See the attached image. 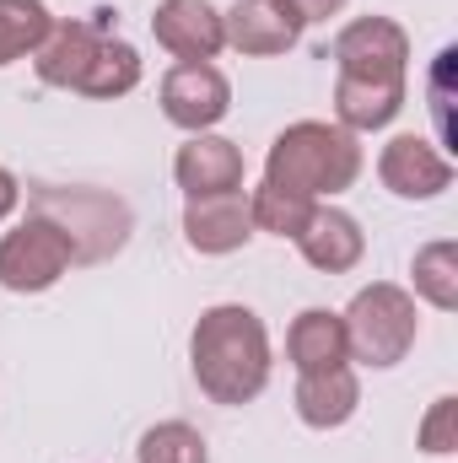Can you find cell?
Here are the masks:
<instances>
[{
    "mask_svg": "<svg viewBox=\"0 0 458 463\" xmlns=\"http://www.w3.org/2000/svg\"><path fill=\"white\" fill-rule=\"evenodd\" d=\"M297 415H302V426H313V431H335L345 426L350 415H356V404H361V383H356V372L350 366H329V372H297Z\"/></svg>",
    "mask_w": 458,
    "mask_h": 463,
    "instance_id": "obj_15",
    "label": "cell"
},
{
    "mask_svg": "<svg viewBox=\"0 0 458 463\" xmlns=\"http://www.w3.org/2000/svg\"><path fill=\"white\" fill-rule=\"evenodd\" d=\"M151 33L173 60H216L227 49L222 11L211 0H162L151 11Z\"/></svg>",
    "mask_w": 458,
    "mask_h": 463,
    "instance_id": "obj_10",
    "label": "cell"
},
{
    "mask_svg": "<svg viewBox=\"0 0 458 463\" xmlns=\"http://www.w3.org/2000/svg\"><path fill=\"white\" fill-rule=\"evenodd\" d=\"M361 167H367V156L350 129L324 124V118H297L275 135V146L264 156V184H281L308 200H324V194L335 200L361 178Z\"/></svg>",
    "mask_w": 458,
    "mask_h": 463,
    "instance_id": "obj_2",
    "label": "cell"
},
{
    "mask_svg": "<svg viewBox=\"0 0 458 463\" xmlns=\"http://www.w3.org/2000/svg\"><path fill=\"white\" fill-rule=\"evenodd\" d=\"M49 27H54V16L43 0H0V65L27 60Z\"/></svg>",
    "mask_w": 458,
    "mask_h": 463,
    "instance_id": "obj_21",
    "label": "cell"
},
{
    "mask_svg": "<svg viewBox=\"0 0 458 463\" xmlns=\"http://www.w3.org/2000/svg\"><path fill=\"white\" fill-rule=\"evenodd\" d=\"M98 43H103V33H98L92 22H54V27L43 33V43L33 49L38 81L76 92L81 76H87V65H92V54H98Z\"/></svg>",
    "mask_w": 458,
    "mask_h": 463,
    "instance_id": "obj_14",
    "label": "cell"
},
{
    "mask_svg": "<svg viewBox=\"0 0 458 463\" xmlns=\"http://www.w3.org/2000/svg\"><path fill=\"white\" fill-rule=\"evenodd\" d=\"M329 60L340 76H367V81H405L410 76V38L394 16H356L329 43Z\"/></svg>",
    "mask_w": 458,
    "mask_h": 463,
    "instance_id": "obj_6",
    "label": "cell"
},
{
    "mask_svg": "<svg viewBox=\"0 0 458 463\" xmlns=\"http://www.w3.org/2000/svg\"><path fill=\"white\" fill-rule=\"evenodd\" d=\"M313 211H319V200H308V194H291V189H281V184H259L253 194H248V216H253V232H270V237H302V227L313 222Z\"/></svg>",
    "mask_w": 458,
    "mask_h": 463,
    "instance_id": "obj_18",
    "label": "cell"
},
{
    "mask_svg": "<svg viewBox=\"0 0 458 463\" xmlns=\"http://www.w3.org/2000/svg\"><path fill=\"white\" fill-rule=\"evenodd\" d=\"M38 216H49L54 227L71 237L76 259H103L124 248V232H129V211L119 205L114 194H98V189H43L33 200Z\"/></svg>",
    "mask_w": 458,
    "mask_h": 463,
    "instance_id": "obj_5",
    "label": "cell"
},
{
    "mask_svg": "<svg viewBox=\"0 0 458 463\" xmlns=\"http://www.w3.org/2000/svg\"><path fill=\"white\" fill-rule=\"evenodd\" d=\"M377 178L399 200H437L453 184V162L421 135H394L377 156Z\"/></svg>",
    "mask_w": 458,
    "mask_h": 463,
    "instance_id": "obj_9",
    "label": "cell"
},
{
    "mask_svg": "<svg viewBox=\"0 0 458 463\" xmlns=\"http://www.w3.org/2000/svg\"><path fill=\"white\" fill-rule=\"evenodd\" d=\"M16 200H22V184H16V178H11V173L0 167V222H5L11 211H16Z\"/></svg>",
    "mask_w": 458,
    "mask_h": 463,
    "instance_id": "obj_25",
    "label": "cell"
},
{
    "mask_svg": "<svg viewBox=\"0 0 458 463\" xmlns=\"http://www.w3.org/2000/svg\"><path fill=\"white\" fill-rule=\"evenodd\" d=\"M76 264L71 237L54 227L49 216H27L22 227H11L0 237V286L16 297H38L49 286H60V275Z\"/></svg>",
    "mask_w": 458,
    "mask_h": 463,
    "instance_id": "obj_4",
    "label": "cell"
},
{
    "mask_svg": "<svg viewBox=\"0 0 458 463\" xmlns=\"http://www.w3.org/2000/svg\"><path fill=\"white\" fill-rule=\"evenodd\" d=\"M297 5V16L313 27V22H329V16H340L345 11V0H291Z\"/></svg>",
    "mask_w": 458,
    "mask_h": 463,
    "instance_id": "obj_24",
    "label": "cell"
},
{
    "mask_svg": "<svg viewBox=\"0 0 458 463\" xmlns=\"http://www.w3.org/2000/svg\"><path fill=\"white\" fill-rule=\"evenodd\" d=\"M453 448H458V399L453 393H443V399L432 404V415L421 420V453L448 458Z\"/></svg>",
    "mask_w": 458,
    "mask_h": 463,
    "instance_id": "obj_23",
    "label": "cell"
},
{
    "mask_svg": "<svg viewBox=\"0 0 458 463\" xmlns=\"http://www.w3.org/2000/svg\"><path fill=\"white\" fill-rule=\"evenodd\" d=\"M222 33H227V49L253 54V60H270V54L297 49V38L308 33V22L297 16L291 0H237L232 11H222Z\"/></svg>",
    "mask_w": 458,
    "mask_h": 463,
    "instance_id": "obj_8",
    "label": "cell"
},
{
    "mask_svg": "<svg viewBox=\"0 0 458 463\" xmlns=\"http://www.w3.org/2000/svg\"><path fill=\"white\" fill-rule=\"evenodd\" d=\"M340 324H345L350 361L377 366V372L399 366V361L410 355V345H415V335H421L415 297H410L405 286H394V280H372V286H361V291L350 297V307L340 313Z\"/></svg>",
    "mask_w": 458,
    "mask_h": 463,
    "instance_id": "obj_3",
    "label": "cell"
},
{
    "mask_svg": "<svg viewBox=\"0 0 458 463\" xmlns=\"http://www.w3.org/2000/svg\"><path fill=\"white\" fill-rule=\"evenodd\" d=\"M415 275V297L432 302L437 313H453L458 307V242H426L410 264Z\"/></svg>",
    "mask_w": 458,
    "mask_h": 463,
    "instance_id": "obj_20",
    "label": "cell"
},
{
    "mask_svg": "<svg viewBox=\"0 0 458 463\" xmlns=\"http://www.w3.org/2000/svg\"><path fill=\"white\" fill-rule=\"evenodd\" d=\"M232 109V81L211 65V60H178L167 76H162V114L167 124L189 129V135H205L216 129Z\"/></svg>",
    "mask_w": 458,
    "mask_h": 463,
    "instance_id": "obj_7",
    "label": "cell"
},
{
    "mask_svg": "<svg viewBox=\"0 0 458 463\" xmlns=\"http://www.w3.org/2000/svg\"><path fill=\"white\" fill-rule=\"evenodd\" d=\"M135 458L140 463H211V448H205V437L189 420H162V426H151L140 437Z\"/></svg>",
    "mask_w": 458,
    "mask_h": 463,
    "instance_id": "obj_22",
    "label": "cell"
},
{
    "mask_svg": "<svg viewBox=\"0 0 458 463\" xmlns=\"http://www.w3.org/2000/svg\"><path fill=\"white\" fill-rule=\"evenodd\" d=\"M405 109V81H367V76H335V124L350 135L383 129Z\"/></svg>",
    "mask_w": 458,
    "mask_h": 463,
    "instance_id": "obj_16",
    "label": "cell"
},
{
    "mask_svg": "<svg viewBox=\"0 0 458 463\" xmlns=\"http://www.w3.org/2000/svg\"><path fill=\"white\" fill-rule=\"evenodd\" d=\"M189 366H195V383L211 404H253L270 383V335H264V318L243 302H222V307H205L195 335H189Z\"/></svg>",
    "mask_w": 458,
    "mask_h": 463,
    "instance_id": "obj_1",
    "label": "cell"
},
{
    "mask_svg": "<svg viewBox=\"0 0 458 463\" xmlns=\"http://www.w3.org/2000/svg\"><path fill=\"white\" fill-rule=\"evenodd\" d=\"M184 237L195 253H237L253 237V216H248V194H205L184 205Z\"/></svg>",
    "mask_w": 458,
    "mask_h": 463,
    "instance_id": "obj_12",
    "label": "cell"
},
{
    "mask_svg": "<svg viewBox=\"0 0 458 463\" xmlns=\"http://www.w3.org/2000/svg\"><path fill=\"white\" fill-rule=\"evenodd\" d=\"M173 178L189 200H205V194H232L243 189V151L232 146L227 135H189L173 156Z\"/></svg>",
    "mask_w": 458,
    "mask_h": 463,
    "instance_id": "obj_11",
    "label": "cell"
},
{
    "mask_svg": "<svg viewBox=\"0 0 458 463\" xmlns=\"http://www.w3.org/2000/svg\"><path fill=\"white\" fill-rule=\"evenodd\" d=\"M135 87H140V54H135L124 38H103L76 92H81V98H103V103H109V98L135 92Z\"/></svg>",
    "mask_w": 458,
    "mask_h": 463,
    "instance_id": "obj_19",
    "label": "cell"
},
{
    "mask_svg": "<svg viewBox=\"0 0 458 463\" xmlns=\"http://www.w3.org/2000/svg\"><path fill=\"white\" fill-rule=\"evenodd\" d=\"M286 355L297 372H329V366H350V345H345V324L329 307H308L291 318L286 329Z\"/></svg>",
    "mask_w": 458,
    "mask_h": 463,
    "instance_id": "obj_17",
    "label": "cell"
},
{
    "mask_svg": "<svg viewBox=\"0 0 458 463\" xmlns=\"http://www.w3.org/2000/svg\"><path fill=\"white\" fill-rule=\"evenodd\" d=\"M297 248H302V259H308L313 269H324V275H345V269L361 264V253H367V232H361V222H356L350 211H340V205H319L313 222H308L302 237H297Z\"/></svg>",
    "mask_w": 458,
    "mask_h": 463,
    "instance_id": "obj_13",
    "label": "cell"
}]
</instances>
